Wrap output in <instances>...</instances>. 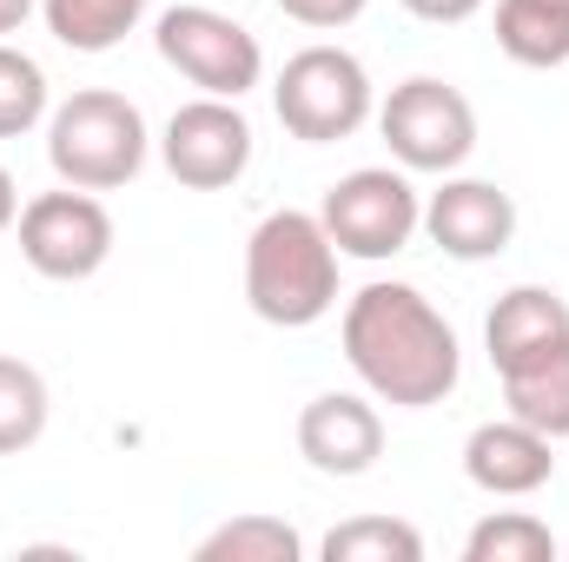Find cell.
<instances>
[{
    "mask_svg": "<svg viewBox=\"0 0 569 562\" xmlns=\"http://www.w3.org/2000/svg\"><path fill=\"white\" fill-rule=\"evenodd\" d=\"M13 225H20V259L53 284L93 279L113 259V212L93 192H80V185H60V192L27 199Z\"/></svg>",
    "mask_w": 569,
    "mask_h": 562,
    "instance_id": "8",
    "label": "cell"
},
{
    "mask_svg": "<svg viewBox=\"0 0 569 562\" xmlns=\"http://www.w3.org/2000/svg\"><path fill=\"white\" fill-rule=\"evenodd\" d=\"M483 344H490L497 378H503V371H523V364L550 358L557 344H569V304L550 284H517V291H503L497 311L483 318Z\"/></svg>",
    "mask_w": 569,
    "mask_h": 562,
    "instance_id": "13",
    "label": "cell"
},
{
    "mask_svg": "<svg viewBox=\"0 0 569 562\" xmlns=\"http://www.w3.org/2000/svg\"><path fill=\"white\" fill-rule=\"evenodd\" d=\"M192 556L199 562H298L305 543H298V530H291L284 516H232V523H219Z\"/></svg>",
    "mask_w": 569,
    "mask_h": 562,
    "instance_id": "19",
    "label": "cell"
},
{
    "mask_svg": "<svg viewBox=\"0 0 569 562\" xmlns=\"http://www.w3.org/2000/svg\"><path fill=\"white\" fill-rule=\"evenodd\" d=\"M159 159L179 185L192 192H226L246 179L252 165V127L239 113V100H192L166 120V140H159Z\"/></svg>",
    "mask_w": 569,
    "mask_h": 562,
    "instance_id": "9",
    "label": "cell"
},
{
    "mask_svg": "<svg viewBox=\"0 0 569 562\" xmlns=\"http://www.w3.org/2000/svg\"><path fill=\"white\" fill-rule=\"evenodd\" d=\"M318 219H325L338 259L378 265V259H398V252L411 245V232L425 225V205H418V192H411L405 172H391V165H358V172H345V179L325 192Z\"/></svg>",
    "mask_w": 569,
    "mask_h": 562,
    "instance_id": "6",
    "label": "cell"
},
{
    "mask_svg": "<svg viewBox=\"0 0 569 562\" xmlns=\"http://www.w3.org/2000/svg\"><path fill=\"white\" fill-rule=\"evenodd\" d=\"M246 304L279 324L305 331L338 304V245L318 212H272L246 239Z\"/></svg>",
    "mask_w": 569,
    "mask_h": 562,
    "instance_id": "2",
    "label": "cell"
},
{
    "mask_svg": "<svg viewBox=\"0 0 569 562\" xmlns=\"http://www.w3.org/2000/svg\"><path fill=\"white\" fill-rule=\"evenodd\" d=\"M152 47H159V60H166L179 80H192V87L212 93V100H246V93L259 87V73H266L259 40H252L232 13L199 7V0L166 7L159 27H152Z\"/></svg>",
    "mask_w": 569,
    "mask_h": 562,
    "instance_id": "5",
    "label": "cell"
},
{
    "mask_svg": "<svg viewBox=\"0 0 569 562\" xmlns=\"http://www.w3.org/2000/svg\"><path fill=\"white\" fill-rule=\"evenodd\" d=\"M463 476L490 496H537L550 476H557V456H550V436L530 430L523 418H497L477 423L470 443H463Z\"/></svg>",
    "mask_w": 569,
    "mask_h": 562,
    "instance_id": "12",
    "label": "cell"
},
{
    "mask_svg": "<svg viewBox=\"0 0 569 562\" xmlns=\"http://www.w3.org/2000/svg\"><path fill=\"white\" fill-rule=\"evenodd\" d=\"M563 556H569V543H563Z\"/></svg>",
    "mask_w": 569,
    "mask_h": 562,
    "instance_id": "26",
    "label": "cell"
},
{
    "mask_svg": "<svg viewBox=\"0 0 569 562\" xmlns=\"http://www.w3.org/2000/svg\"><path fill=\"white\" fill-rule=\"evenodd\" d=\"M47 378L27 358H0V456H20L47 430Z\"/></svg>",
    "mask_w": 569,
    "mask_h": 562,
    "instance_id": "17",
    "label": "cell"
},
{
    "mask_svg": "<svg viewBox=\"0 0 569 562\" xmlns=\"http://www.w3.org/2000/svg\"><path fill=\"white\" fill-rule=\"evenodd\" d=\"M325 562H425V536L405 516H351L325 536Z\"/></svg>",
    "mask_w": 569,
    "mask_h": 562,
    "instance_id": "18",
    "label": "cell"
},
{
    "mask_svg": "<svg viewBox=\"0 0 569 562\" xmlns=\"http://www.w3.org/2000/svg\"><path fill=\"white\" fill-rule=\"evenodd\" d=\"M47 120V73L33 53L0 40V140H20Z\"/></svg>",
    "mask_w": 569,
    "mask_h": 562,
    "instance_id": "21",
    "label": "cell"
},
{
    "mask_svg": "<svg viewBox=\"0 0 569 562\" xmlns=\"http://www.w3.org/2000/svg\"><path fill=\"white\" fill-rule=\"evenodd\" d=\"M284 20H298V27H318V33H338V27H351L371 0H272Z\"/></svg>",
    "mask_w": 569,
    "mask_h": 562,
    "instance_id": "22",
    "label": "cell"
},
{
    "mask_svg": "<svg viewBox=\"0 0 569 562\" xmlns=\"http://www.w3.org/2000/svg\"><path fill=\"white\" fill-rule=\"evenodd\" d=\"M47 159H53L60 185H80V192L133 185L146 165L140 107L127 93H107V87H87V93L60 100L53 120H47Z\"/></svg>",
    "mask_w": 569,
    "mask_h": 562,
    "instance_id": "3",
    "label": "cell"
},
{
    "mask_svg": "<svg viewBox=\"0 0 569 562\" xmlns=\"http://www.w3.org/2000/svg\"><path fill=\"white\" fill-rule=\"evenodd\" d=\"M378 133L405 172H457L477 152V113L450 80L418 73L391 87V100L378 107Z\"/></svg>",
    "mask_w": 569,
    "mask_h": 562,
    "instance_id": "7",
    "label": "cell"
},
{
    "mask_svg": "<svg viewBox=\"0 0 569 562\" xmlns=\"http://www.w3.org/2000/svg\"><path fill=\"white\" fill-rule=\"evenodd\" d=\"M345 358H351L358 384L378 404H398V411L443 404L457 391V378H463L457 331L443 324V311L418 284H398V279L365 284L345 304Z\"/></svg>",
    "mask_w": 569,
    "mask_h": 562,
    "instance_id": "1",
    "label": "cell"
},
{
    "mask_svg": "<svg viewBox=\"0 0 569 562\" xmlns=\"http://www.w3.org/2000/svg\"><path fill=\"white\" fill-rule=\"evenodd\" d=\"M47 33L73 53H107L146 20V0H40Z\"/></svg>",
    "mask_w": 569,
    "mask_h": 562,
    "instance_id": "16",
    "label": "cell"
},
{
    "mask_svg": "<svg viewBox=\"0 0 569 562\" xmlns=\"http://www.w3.org/2000/svg\"><path fill=\"white\" fill-rule=\"evenodd\" d=\"M503 404H510V418L543 430L550 443L569 436V344H557L550 358H537L523 371H503Z\"/></svg>",
    "mask_w": 569,
    "mask_h": 562,
    "instance_id": "15",
    "label": "cell"
},
{
    "mask_svg": "<svg viewBox=\"0 0 569 562\" xmlns=\"http://www.w3.org/2000/svg\"><path fill=\"white\" fill-rule=\"evenodd\" d=\"M33 7H40V0H0V40H7V33H20Z\"/></svg>",
    "mask_w": 569,
    "mask_h": 562,
    "instance_id": "24",
    "label": "cell"
},
{
    "mask_svg": "<svg viewBox=\"0 0 569 562\" xmlns=\"http://www.w3.org/2000/svg\"><path fill=\"white\" fill-rule=\"evenodd\" d=\"M279 127L305 145H338L371 120V73L345 47H305L291 53L272 87Z\"/></svg>",
    "mask_w": 569,
    "mask_h": 562,
    "instance_id": "4",
    "label": "cell"
},
{
    "mask_svg": "<svg viewBox=\"0 0 569 562\" xmlns=\"http://www.w3.org/2000/svg\"><path fill=\"white\" fill-rule=\"evenodd\" d=\"M425 232L443 259H463V265H483V259H503L510 239H517V205L503 185L490 179H443L425 205Z\"/></svg>",
    "mask_w": 569,
    "mask_h": 562,
    "instance_id": "10",
    "label": "cell"
},
{
    "mask_svg": "<svg viewBox=\"0 0 569 562\" xmlns=\"http://www.w3.org/2000/svg\"><path fill=\"white\" fill-rule=\"evenodd\" d=\"M497 47L517 67H563L569 0H497Z\"/></svg>",
    "mask_w": 569,
    "mask_h": 562,
    "instance_id": "14",
    "label": "cell"
},
{
    "mask_svg": "<svg viewBox=\"0 0 569 562\" xmlns=\"http://www.w3.org/2000/svg\"><path fill=\"white\" fill-rule=\"evenodd\" d=\"M298 456L318 476H365L385 456V418L351 391H325L298 411Z\"/></svg>",
    "mask_w": 569,
    "mask_h": 562,
    "instance_id": "11",
    "label": "cell"
},
{
    "mask_svg": "<svg viewBox=\"0 0 569 562\" xmlns=\"http://www.w3.org/2000/svg\"><path fill=\"white\" fill-rule=\"evenodd\" d=\"M477 7H483V0H405V13H418L430 27H463Z\"/></svg>",
    "mask_w": 569,
    "mask_h": 562,
    "instance_id": "23",
    "label": "cell"
},
{
    "mask_svg": "<svg viewBox=\"0 0 569 562\" xmlns=\"http://www.w3.org/2000/svg\"><path fill=\"white\" fill-rule=\"evenodd\" d=\"M13 219H20V192H13V172L0 165V232H7Z\"/></svg>",
    "mask_w": 569,
    "mask_h": 562,
    "instance_id": "25",
    "label": "cell"
},
{
    "mask_svg": "<svg viewBox=\"0 0 569 562\" xmlns=\"http://www.w3.org/2000/svg\"><path fill=\"white\" fill-rule=\"evenodd\" d=\"M550 556H557V536L523 510H497L463 536V562H550Z\"/></svg>",
    "mask_w": 569,
    "mask_h": 562,
    "instance_id": "20",
    "label": "cell"
}]
</instances>
